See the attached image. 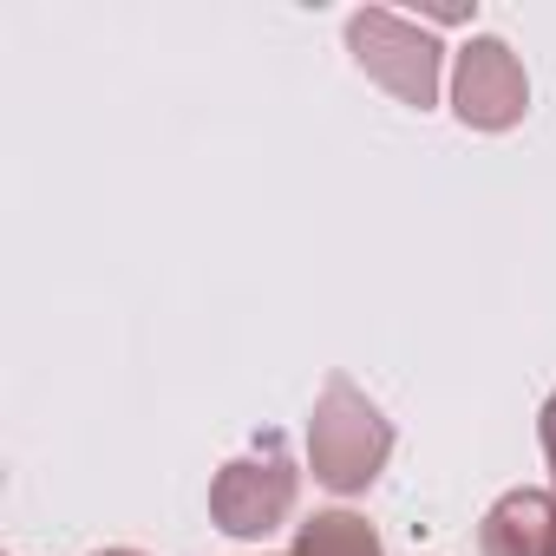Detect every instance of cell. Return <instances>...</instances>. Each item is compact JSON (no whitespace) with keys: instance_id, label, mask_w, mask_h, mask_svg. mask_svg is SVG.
<instances>
[{"instance_id":"6da1fadb","label":"cell","mask_w":556,"mask_h":556,"mask_svg":"<svg viewBox=\"0 0 556 556\" xmlns=\"http://www.w3.org/2000/svg\"><path fill=\"white\" fill-rule=\"evenodd\" d=\"M393 458V419L367 400V387H354L348 374H328L308 413V471L321 491L334 497H361L380 484Z\"/></svg>"},{"instance_id":"7a4b0ae2","label":"cell","mask_w":556,"mask_h":556,"mask_svg":"<svg viewBox=\"0 0 556 556\" xmlns=\"http://www.w3.org/2000/svg\"><path fill=\"white\" fill-rule=\"evenodd\" d=\"M348 53L387 99H400L413 112H432L445 92V40L426 21H406L393 8H354L348 14Z\"/></svg>"},{"instance_id":"3957f363","label":"cell","mask_w":556,"mask_h":556,"mask_svg":"<svg viewBox=\"0 0 556 556\" xmlns=\"http://www.w3.org/2000/svg\"><path fill=\"white\" fill-rule=\"evenodd\" d=\"M295 504H302V471L289 465V452H282L275 432L210 478V523L229 543H268L295 517Z\"/></svg>"},{"instance_id":"277c9868","label":"cell","mask_w":556,"mask_h":556,"mask_svg":"<svg viewBox=\"0 0 556 556\" xmlns=\"http://www.w3.org/2000/svg\"><path fill=\"white\" fill-rule=\"evenodd\" d=\"M445 92H452V118L465 131H484V138L517 131L523 112H530V73L510 53V40H497V34H471L452 53V86Z\"/></svg>"},{"instance_id":"5b68a950","label":"cell","mask_w":556,"mask_h":556,"mask_svg":"<svg viewBox=\"0 0 556 556\" xmlns=\"http://www.w3.org/2000/svg\"><path fill=\"white\" fill-rule=\"evenodd\" d=\"M478 549L484 556H556V491L517 484L478 517Z\"/></svg>"},{"instance_id":"8992f818","label":"cell","mask_w":556,"mask_h":556,"mask_svg":"<svg viewBox=\"0 0 556 556\" xmlns=\"http://www.w3.org/2000/svg\"><path fill=\"white\" fill-rule=\"evenodd\" d=\"M289 556H387V543H380V530L361 510H341L334 504V510H315V517L295 523Z\"/></svg>"},{"instance_id":"52a82bcc","label":"cell","mask_w":556,"mask_h":556,"mask_svg":"<svg viewBox=\"0 0 556 556\" xmlns=\"http://www.w3.org/2000/svg\"><path fill=\"white\" fill-rule=\"evenodd\" d=\"M536 445H543V458H549V471H556V393H549L543 413H536Z\"/></svg>"},{"instance_id":"ba28073f","label":"cell","mask_w":556,"mask_h":556,"mask_svg":"<svg viewBox=\"0 0 556 556\" xmlns=\"http://www.w3.org/2000/svg\"><path fill=\"white\" fill-rule=\"evenodd\" d=\"M92 556H144V549H125V543H118V549H92Z\"/></svg>"},{"instance_id":"9c48e42d","label":"cell","mask_w":556,"mask_h":556,"mask_svg":"<svg viewBox=\"0 0 556 556\" xmlns=\"http://www.w3.org/2000/svg\"><path fill=\"white\" fill-rule=\"evenodd\" d=\"M549 491H556V484H549Z\"/></svg>"}]
</instances>
